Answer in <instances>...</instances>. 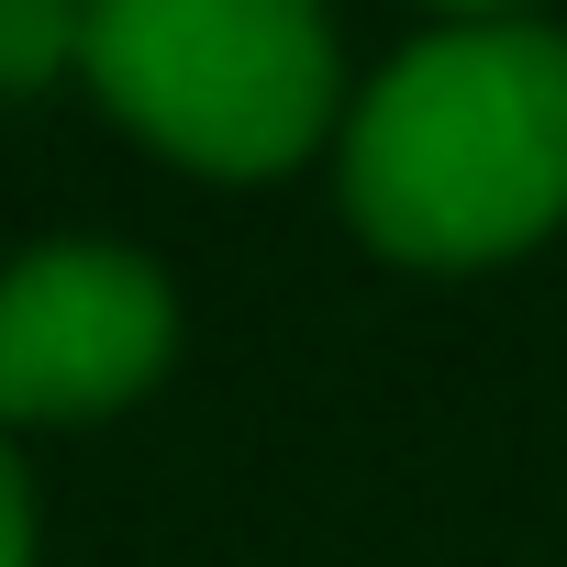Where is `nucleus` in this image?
<instances>
[{
  "instance_id": "1",
  "label": "nucleus",
  "mask_w": 567,
  "mask_h": 567,
  "mask_svg": "<svg viewBox=\"0 0 567 567\" xmlns=\"http://www.w3.org/2000/svg\"><path fill=\"white\" fill-rule=\"evenodd\" d=\"M346 212L401 267H489L567 223V34L456 23L346 123Z\"/></svg>"
},
{
  "instance_id": "2",
  "label": "nucleus",
  "mask_w": 567,
  "mask_h": 567,
  "mask_svg": "<svg viewBox=\"0 0 567 567\" xmlns=\"http://www.w3.org/2000/svg\"><path fill=\"white\" fill-rule=\"evenodd\" d=\"M90 90L200 178H278L334 123L323 0H90Z\"/></svg>"
},
{
  "instance_id": "3",
  "label": "nucleus",
  "mask_w": 567,
  "mask_h": 567,
  "mask_svg": "<svg viewBox=\"0 0 567 567\" xmlns=\"http://www.w3.org/2000/svg\"><path fill=\"white\" fill-rule=\"evenodd\" d=\"M178 346L167 278L123 245H45L0 267V423H101Z\"/></svg>"
},
{
  "instance_id": "4",
  "label": "nucleus",
  "mask_w": 567,
  "mask_h": 567,
  "mask_svg": "<svg viewBox=\"0 0 567 567\" xmlns=\"http://www.w3.org/2000/svg\"><path fill=\"white\" fill-rule=\"evenodd\" d=\"M90 34V0H0V79H45L56 56H79Z\"/></svg>"
},
{
  "instance_id": "5",
  "label": "nucleus",
  "mask_w": 567,
  "mask_h": 567,
  "mask_svg": "<svg viewBox=\"0 0 567 567\" xmlns=\"http://www.w3.org/2000/svg\"><path fill=\"white\" fill-rule=\"evenodd\" d=\"M0 567H34V501H23L12 445H0Z\"/></svg>"
},
{
  "instance_id": "6",
  "label": "nucleus",
  "mask_w": 567,
  "mask_h": 567,
  "mask_svg": "<svg viewBox=\"0 0 567 567\" xmlns=\"http://www.w3.org/2000/svg\"><path fill=\"white\" fill-rule=\"evenodd\" d=\"M445 12H523V0H445Z\"/></svg>"
}]
</instances>
